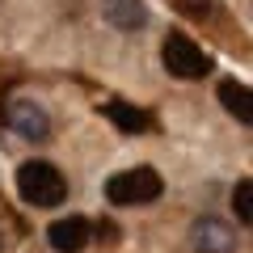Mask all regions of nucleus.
<instances>
[{
  "label": "nucleus",
  "instance_id": "obj_8",
  "mask_svg": "<svg viewBox=\"0 0 253 253\" xmlns=\"http://www.w3.org/2000/svg\"><path fill=\"white\" fill-rule=\"evenodd\" d=\"M101 13H106V21H110V26H118V30H139V26H148V9L139 4V0H106Z\"/></svg>",
  "mask_w": 253,
  "mask_h": 253
},
{
  "label": "nucleus",
  "instance_id": "obj_4",
  "mask_svg": "<svg viewBox=\"0 0 253 253\" xmlns=\"http://www.w3.org/2000/svg\"><path fill=\"white\" fill-rule=\"evenodd\" d=\"M4 123H9L21 139H34V144L51 135V118H46V110L38 106V101H30V97H13L9 106H4Z\"/></svg>",
  "mask_w": 253,
  "mask_h": 253
},
{
  "label": "nucleus",
  "instance_id": "obj_10",
  "mask_svg": "<svg viewBox=\"0 0 253 253\" xmlns=\"http://www.w3.org/2000/svg\"><path fill=\"white\" fill-rule=\"evenodd\" d=\"M232 207H236V219H241V224H249V219H253V181H249V177L236 181V190H232Z\"/></svg>",
  "mask_w": 253,
  "mask_h": 253
},
{
  "label": "nucleus",
  "instance_id": "obj_11",
  "mask_svg": "<svg viewBox=\"0 0 253 253\" xmlns=\"http://www.w3.org/2000/svg\"><path fill=\"white\" fill-rule=\"evenodd\" d=\"M177 9L190 13V17H207V13H211V0H177Z\"/></svg>",
  "mask_w": 253,
  "mask_h": 253
},
{
  "label": "nucleus",
  "instance_id": "obj_5",
  "mask_svg": "<svg viewBox=\"0 0 253 253\" xmlns=\"http://www.w3.org/2000/svg\"><path fill=\"white\" fill-rule=\"evenodd\" d=\"M46 241H51L55 253H81L84 245L93 241V224L84 215H68V219H55L46 228Z\"/></svg>",
  "mask_w": 253,
  "mask_h": 253
},
{
  "label": "nucleus",
  "instance_id": "obj_3",
  "mask_svg": "<svg viewBox=\"0 0 253 253\" xmlns=\"http://www.w3.org/2000/svg\"><path fill=\"white\" fill-rule=\"evenodd\" d=\"M161 59H165V68H169L173 76H181V81H203V76L211 72V55L190 34H169L165 46H161Z\"/></svg>",
  "mask_w": 253,
  "mask_h": 253
},
{
  "label": "nucleus",
  "instance_id": "obj_1",
  "mask_svg": "<svg viewBox=\"0 0 253 253\" xmlns=\"http://www.w3.org/2000/svg\"><path fill=\"white\" fill-rule=\"evenodd\" d=\"M17 190H21V199L30 207H42V211L59 207L68 199V181H63V173L51 161H26L17 169Z\"/></svg>",
  "mask_w": 253,
  "mask_h": 253
},
{
  "label": "nucleus",
  "instance_id": "obj_9",
  "mask_svg": "<svg viewBox=\"0 0 253 253\" xmlns=\"http://www.w3.org/2000/svg\"><path fill=\"white\" fill-rule=\"evenodd\" d=\"M219 101H224V110L236 118V123H245V126L253 123V101H249V89H245L241 81H224L219 84Z\"/></svg>",
  "mask_w": 253,
  "mask_h": 253
},
{
  "label": "nucleus",
  "instance_id": "obj_2",
  "mask_svg": "<svg viewBox=\"0 0 253 253\" xmlns=\"http://www.w3.org/2000/svg\"><path fill=\"white\" fill-rule=\"evenodd\" d=\"M161 190H165L161 173L139 165V169H123V173H114L106 181V199L114 207H148V203L161 199Z\"/></svg>",
  "mask_w": 253,
  "mask_h": 253
},
{
  "label": "nucleus",
  "instance_id": "obj_6",
  "mask_svg": "<svg viewBox=\"0 0 253 253\" xmlns=\"http://www.w3.org/2000/svg\"><path fill=\"white\" fill-rule=\"evenodd\" d=\"M194 249H203V253H232L236 236H232V228L219 224V219H199V224H194Z\"/></svg>",
  "mask_w": 253,
  "mask_h": 253
},
{
  "label": "nucleus",
  "instance_id": "obj_7",
  "mask_svg": "<svg viewBox=\"0 0 253 253\" xmlns=\"http://www.w3.org/2000/svg\"><path fill=\"white\" fill-rule=\"evenodd\" d=\"M101 114H106L118 131H126V135H139V131H148V126H152V118H148L139 106H131V101H106V106H101Z\"/></svg>",
  "mask_w": 253,
  "mask_h": 253
}]
</instances>
